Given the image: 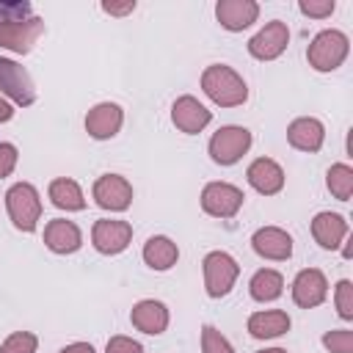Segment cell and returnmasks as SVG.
<instances>
[{"label": "cell", "mask_w": 353, "mask_h": 353, "mask_svg": "<svg viewBox=\"0 0 353 353\" xmlns=\"http://www.w3.org/2000/svg\"><path fill=\"white\" fill-rule=\"evenodd\" d=\"M201 88H204V94H207L212 102H218V105H223V108L243 105L245 97H248V88H245L243 77H240L234 69L223 66V63H212V66L204 69V74H201Z\"/></svg>", "instance_id": "6da1fadb"}, {"label": "cell", "mask_w": 353, "mask_h": 353, "mask_svg": "<svg viewBox=\"0 0 353 353\" xmlns=\"http://www.w3.org/2000/svg\"><path fill=\"white\" fill-rule=\"evenodd\" d=\"M6 207H8V215L17 229H22V232L36 229V221L41 218V199L33 185H28V182L14 185L6 193Z\"/></svg>", "instance_id": "7a4b0ae2"}, {"label": "cell", "mask_w": 353, "mask_h": 353, "mask_svg": "<svg viewBox=\"0 0 353 353\" xmlns=\"http://www.w3.org/2000/svg\"><path fill=\"white\" fill-rule=\"evenodd\" d=\"M309 63L317 72H331L336 69L345 55H347V36L339 30H323L314 36V41L309 44Z\"/></svg>", "instance_id": "3957f363"}, {"label": "cell", "mask_w": 353, "mask_h": 353, "mask_svg": "<svg viewBox=\"0 0 353 353\" xmlns=\"http://www.w3.org/2000/svg\"><path fill=\"white\" fill-rule=\"evenodd\" d=\"M237 273H240V268H237V262H234L226 251H212V254H207V256H204V284H207V295L223 298V295L232 290Z\"/></svg>", "instance_id": "277c9868"}, {"label": "cell", "mask_w": 353, "mask_h": 353, "mask_svg": "<svg viewBox=\"0 0 353 353\" xmlns=\"http://www.w3.org/2000/svg\"><path fill=\"white\" fill-rule=\"evenodd\" d=\"M248 146H251V132L245 127H221L210 138V154L221 165L237 163Z\"/></svg>", "instance_id": "5b68a950"}, {"label": "cell", "mask_w": 353, "mask_h": 353, "mask_svg": "<svg viewBox=\"0 0 353 353\" xmlns=\"http://www.w3.org/2000/svg\"><path fill=\"white\" fill-rule=\"evenodd\" d=\"M243 190H237L234 185L226 182H210L201 193V207L204 212L215 215V218H232L240 207H243Z\"/></svg>", "instance_id": "8992f818"}, {"label": "cell", "mask_w": 353, "mask_h": 353, "mask_svg": "<svg viewBox=\"0 0 353 353\" xmlns=\"http://www.w3.org/2000/svg\"><path fill=\"white\" fill-rule=\"evenodd\" d=\"M0 91L8 94L17 105H33L36 102V88H33L30 74L8 58H0Z\"/></svg>", "instance_id": "52a82bcc"}, {"label": "cell", "mask_w": 353, "mask_h": 353, "mask_svg": "<svg viewBox=\"0 0 353 353\" xmlns=\"http://www.w3.org/2000/svg\"><path fill=\"white\" fill-rule=\"evenodd\" d=\"M41 33H44V22L36 17L19 22H0V47H8L14 52H30Z\"/></svg>", "instance_id": "ba28073f"}, {"label": "cell", "mask_w": 353, "mask_h": 353, "mask_svg": "<svg viewBox=\"0 0 353 353\" xmlns=\"http://www.w3.org/2000/svg\"><path fill=\"white\" fill-rule=\"evenodd\" d=\"M287 41H290L287 25L279 22V19H273V22H268V25L248 41V52H251L254 58H259V61H273V58H279V55L284 52Z\"/></svg>", "instance_id": "9c48e42d"}, {"label": "cell", "mask_w": 353, "mask_h": 353, "mask_svg": "<svg viewBox=\"0 0 353 353\" xmlns=\"http://www.w3.org/2000/svg\"><path fill=\"white\" fill-rule=\"evenodd\" d=\"M94 199H97L99 207L121 212V210H127L130 201H132V188H130V182H127L124 176H119V174H105V176H99V179L94 182Z\"/></svg>", "instance_id": "30bf717a"}, {"label": "cell", "mask_w": 353, "mask_h": 353, "mask_svg": "<svg viewBox=\"0 0 353 353\" xmlns=\"http://www.w3.org/2000/svg\"><path fill=\"white\" fill-rule=\"evenodd\" d=\"M91 240L99 254H121L132 240V226L127 221H97Z\"/></svg>", "instance_id": "8fae6325"}, {"label": "cell", "mask_w": 353, "mask_h": 353, "mask_svg": "<svg viewBox=\"0 0 353 353\" xmlns=\"http://www.w3.org/2000/svg\"><path fill=\"white\" fill-rule=\"evenodd\" d=\"M325 292H328V284H325V276H323L317 268L301 270V273L295 276V281H292V298H295V303L303 306V309H312V306L323 303Z\"/></svg>", "instance_id": "7c38bea8"}, {"label": "cell", "mask_w": 353, "mask_h": 353, "mask_svg": "<svg viewBox=\"0 0 353 353\" xmlns=\"http://www.w3.org/2000/svg\"><path fill=\"white\" fill-rule=\"evenodd\" d=\"M245 176H248L251 188L259 190L262 196H273V193H279L281 185H284V171H281V165H279L276 160H270V157L254 160V163L248 165V174H245Z\"/></svg>", "instance_id": "4fadbf2b"}, {"label": "cell", "mask_w": 353, "mask_h": 353, "mask_svg": "<svg viewBox=\"0 0 353 353\" xmlns=\"http://www.w3.org/2000/svg\"><path fill=\"white\" fill-rule=\"evenodd\" d=\"M254 251L265 259H290L292 254V237L284 232V229H276V226H265L254 234L251 240Z\"/></svg>", "instance_id": "5bb4252c"}, {"label": "cell", "mask_w": 353, "mask_h": 353, "mask_svg": "<svg viewBox=\"0 0 353 353\" xmlns=\"http://www.w3.org/2000/svg\"><path fill=\"white\" fill-rule=\"evenodd\" d=\"M171 119H174V124L182 132H190L193 135V132H199V130H204L210 124V110L199 99H193V97H179L174 102Z\"/></svg>", "instance_id": "9a60e30c"}, {"label": "cell", "mask_w": 353, "mask_h": 353, "mask_svg": "<svg viewBox=\"0 0 353 353\" xmlns=\"http://www.w3.org/2000/svg\"><path fill=\"white\" fill-rule=\"evenodd\" d=\"M215 14H218V22L226 30H243L256 19L259 6L251 3V0H221L215 6Z\"/></svg>", "instance_id": "2e32d148"}, {"label": "cell", "mask_w": 353, "mask_h": 353, "mask_svg": "<svg viewBox=\"0 0 353 353\" xmlns=\"http://www.w3.org/2000/svg\"><path fill=\"white\" fill-rule=\"evenodd\" d=\"M44 243H47V248L55 251V254H74V251L80 248L83 237H80V229H77L72 221L55 218V221H50L47 229H44Z\"/></svg>", "instance_id": "e0dca14e"}, {"label": "cell", "mask_w": 353, "mask_h": 353, "mask_svg": "<svg viewBox=\"0 0 353 353\" xmlns=\"http://www.w3.org/2000/svg\"><path fill=\"white\" fill-rule=\"evenodd\" d=\"M119 127H121V108L113 102H102L94 110H88V116H85V130L99 141L113 138L119 132Z\"/></svg>", "instance_id": "ac0fdd59"}, {"label": "cell", "mask_w": 353, "mask_h": 353, "mask_svg": "<svg viewBox=\"0 0 353 353\" xmlns=\"http://www.w3.org/2000/svg\"><path fill=\"white\" fill-rule=\"evenodd\" d=\"M323 135H325L323 124L317 119H309V116L306 119H295L290 124V130H287V141L301 152H317L323 146Z\"/></svg>", "instance_id": "d6986e66"}, {"label": "cell", "mask_w": 353, "mask_h": 353, "mask_svg": "<svg viewBox=\"0 0 353 353\" xmlns=\"http://www.w3.org/2000/svg\"><path fill=\"white\" fill-rule=\"evenodd\" d=\"M132 325L143 334H163L168 325V312L160 301H141L132 309Z\"/></svg>", "instance_id": "ffe728a7"}, {"label": "cell", "mask_w": 353, "mask_h": 353, "mask_svg": "<svg viewBox=\"0 0 353 353\" xmlns=\"http://www.w3.org/2000/svg\"><path fill=\"white\" fill-rule=\"evenodd\" d=\"M312 234L323 248H336L342 237L347 234V221L336 212H320L312 221Z\"/></svg>", "instance_id": "44dd1931"}, {"label": "cell", "mask_w": 353, "mask_h": 353, "mask_svg": "<svg viewBox=\"0 0 353 353\" xmlns=\"http://www.w3.org/2000/svg\"><path fill=\"white\" fill-rule=\"evenodd\" d=\"M248 331L256 339H270V336H279V334L290 331V317H287V312H279V309L256 312V314L248 317Z\"/></svg>", "instance_id": "7402d4cb"}, {"label": "cell", "mask_w": 353, "mask_h": 353, "mask_svg": "<svg viewBox=\"0 0 353 353\" xmlns=\"http://www.w3.org/2000/svg\"><path fill=\"white\" fill-rule=\"evenodd\" d=\"M179 251H176V243H171L168 237L157 234V237H149L146 245H143V259L149 268L154 270H168L174 262H176Z\"/></svg>", "instance_id": "603a6c76"}, {"label": "cell", "mask_w": 353, "mask_h": 353, "mask_svg": "<svg viewBox=\"0 0 353 353\" xmlns=\"http://www.w3.org/2000/svg\"><path fill=\"white\" fill-rule=\"evenodd\" d=\"M50 199L61 210H83L85 207V199H83L80 185L74 179H66V176L50 182Z\"/></svg>", "instance_id": "cb8c5ba5"}, {"label": "cell", "mask_w": 353, "mask_h": 353, "mask_svg": "<svg viewBox=\"0 0 353 353\" xmlns=\"http://www.w3.org/2000/svg\"><path fill=\"white\" fill-rule=\"evenodd\" d=\"M248 287H251V298L254 301H276L281 295V290H284V279H281V273L265 268V270L254 273Z\"/></svg>", "instance_id": "d4e9b609"}, {"label": "cell", "mask_w": 353, "mask_h": 353, "mask_svg": "<svg viewBox=\"0 0 353 353\" xmlns=\"http://www.w3.org/2000/svg\"><path fill=\"white\" fill-rule=\"evenodd\" d=\"M325 182H328V190H331L339 201H347V199H350V193H353V171H350V165H345V163L331 165Z\"/></svg>", "instance_id": "484cf974"}, {"label": "cell", "mask_w": 353, "mask_h": 353, "mask_svg": "<svg viewBox=\"0 0 353 353\" xmlns=\"http://www.w3.org/2000/svg\"><path fill=\"white\" fill-rule=\"evenodd\" d=\"M36 336L30 331H14L3 345L0 353H36Z\"/></svg>", "instance_id": "4316f807"}, {"label": "cell", "mask_w": 353, "mask_h": 353, "mask_svg": "<svg viewBox=\"0 0 353 353\" xmlns=\"http://www.w3.org/2000/svg\"><path fill=\"white\" fill-rule=\"evenodd\" d=\"M201 350L204 353H234L232 345L226 342V336L218 328H212V325L201 328Z\"/></svg>", "instance_id": "83f0119b"}, {"label": "cell", "mask_w": 353, "mask_h": 353, "mask_svg": "<svg viewBox=\"0 0 353 353\" xmlns=\"http://www.w3.org/2000/svg\"><path fill=\"white\" fill-rule=\"evenodd\" d=\"M323 345L331 353H353V334L350 331H331L323 336Z\"/></svg>", "instance_id": "f1b7e54d"}, {"label": "cell", "mask_w": 353, "mask_h": 353, "mask_svg": "<svg viewBox=\"0 0 353 353\" xmlns=\"http://www.w3.org/2000/svg\"><path fill=\"white\" fill-rule=\"evenodd\" d=\"M336 306H339V314H342L345 320L353 317V284H350L347 279L336 284Z\"/></svg>", "instance_id": "f546056e"}, {"label": "cell", "mask_w": 353, "mask_h": 353, "mask_svg": "<svg viewBox=\"0 0 353 353\" xmlns=\"http://www.w3.org/2000/svg\"><path fill=\"white\" fill-rule=\"evenodd\" d=\"M30 17V3H0V22H19Z\"/></svg>", "instance_id": "4dcf8cb0"}, {"label": "cell", "mask_w": 353, "mask_h": 353, "mask_svg": "<svg viewBox=\"0 0 353 353\" xmlns=\"http://www.w3.org/2000/svg\"><path fill=\"white\" fill-rule=\"evenodd\" d=\"M105 353H143V347L130 336H113L105 347Z\"/></svg>", "instance_id": "1f68e13d"}, {"label": "cell", "mask_w": 353, "mask_h": 353, "mask_svg": "<svg viewBox=\"0 0 353 353\" xmlns=\"http://www.w3.org/2000/svg\"><path fill=\"white\" fill-rule=\"evenodd\" d=\"M17 165V146L14 143H0V179L8 176Z\"/></svg>", "instance_id": "d6a6232c"}, {"label": "cell", "mask_w": 353, "mask_h": 353, "mask_svg": "<svg viewBox=\"0 0 353 353\" xmlns=\"http://www.w3.org/2000/svg\"><path fill=\"white\" fill-rule=\"evenodd\" d=\"M298 8L309 17H328L334 11V0H323V3H312V0H301Z\"/></svg>", "instance_id": "836d02e7"}, {"label": "cell", "mask_w": 353, "mask_h": 353, "mask_svg": "<svg viewBox=\"0 0 353 353\" xmlns=\"http://www.w3.org/2000/svg\"><path fill=\"white\" fill-rule=\"evenodd\" d=\"M102 8H105L108 14H127V11H132V8H135V0H130V3H124V6H116V3H102Z\"/></svg>", "instance_id": "e575fe53"}, {"label": "cell", "mask_w": 353, "mask_h": 353, "mask_svg": "<svg viewBox=\"0 0 353 353\" xmlns=\"http://www.w3.org/2000/svg\"><path fill=\"white\" fill-rule=\"evenodd\" d=\"M58 353H94V347H91L88 342H74V345H66V347L58 350Z\"/></svg>", "instance_id": "d590c367"}, {"label": "cell", "mask_w": 353, "mask_h": 353, "mask_svg": "<svg viewBox=\"0 0 353 353\" xmlns=\"http://www.w3.org/2000/svg\"><path fill=\"white\" fill-rule=\"evenodd\" d=\"M11 116H14V110H11V105L0 99V121H11Z\"/></svg>", "instance_id": "8d00e7d4"}, {"label": "cell", "mask_w": 353, "mask_h": 353, "mask_svg": "<svg viewBox=\"0 0 353 353\" xmlns=\"http://www.w3.org/2000/svg\"><path fill=\"white\" fill-rule=\"evenodd\" d=\"M259 353H287V350H281V347H270V350H259Z\"/></svg>", "instance_id": "74e56055"}]
</instances>
